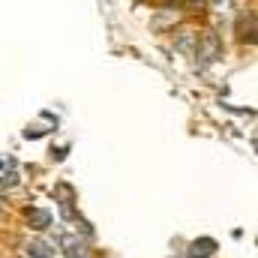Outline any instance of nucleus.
<instances>
[{
	"label": "nucleus",
	"instance_id": "20e7f679",
	"mask_svg": "<svg viewBox=\"0 0 258 258\" xmlns=\"http://www.w3.org/2000/svg\"><path fill=\"white\" fill-rule=\"evenodd\" d=\"M177 48H180V51H192V48H198V36H195L192 30H180V36H177Z\"/></svg>",
	"mask_w": 258,
	"mask_h": 258
},
{
	"label": "nucleus",
	"instance_id": "7ed1b4c3",
	"mask_svg": "<svg viewBox=\"0 0 258 258\" xmlns=\"http://www.w3.org/2000/svg\"><path fill=\"white\" fill-rule=\"evenodd\" d=\"M213 252H216V240H210V237L192 240V246H189V258H207Z\"/></svg>",
	"mask_w": 258,
	"mask_h": 258
},
{
	"label": "nucleus",
	"instance_id": "423d86ee",
	"mask_svg": "<svg viewBox=\"0 0 258 258\" xmlns=\"http://www.w3.org/2000/svg\"><path fill=\"white\" fill-rule=\"evenodd\" d=\"M39 135H45V129L33 126V129H24V138H39Z\"/></svg>",
	"mask_w": 258,
	"mask_h": 258
},
{
	"label": "nucleus",
	"instance_id": "39448f33",
	"mask_svg": "<svg viewBox=\"0 0 258 258\" xmlns=\"http://www.w3.org/2000/svg\"><path fill=\"white\" fill-rule=\"evenodd\" d=\"M27 252H30L33 258H51V255H54L45 243H30V246H27Z\"/></svg>",
	"mask_w": 258,
	"mask_h": 258
},
{
	"label": "nucleus",
	"instance_id": "f03ea898",
	"mask_svg": "<svg viewBox=\"0 0 258 258\" xmlns=\"http://www.w3.org/2000/svg\"><path fill=\"white\" fill-rule=\"evenodd\" d=\"M27 222H30V228L45 231V228L51 225V213H48V210H42V207H30V210H27Z\"/></svg>",
	"mask_w": 258,
	"mask_h": 258
},
{
	"label": "nucleus",
	"instance_id": "f257e3e1",
	"mask_svg": "<svg viewBox=\"0 0 258 258\" xmlns=\"http://www.w3.org/2000/svg\"><path fill=\"white\" fill-rule=\"evenodd\" d=\"M201 45V57L210 63V60H216L219 54H222V45H219V39H216V33H204V39L198 42Z\"/></svg>",
	"mask_w": 258,
	"mask_h": 258
},
{
	"label": "nucleus",
	"instance_id": "0eeeda50",
	"mask_svg": "<svg viewBox=\"0 0 258 258\" xmlns=\"http://www.w3.org/2000/svg\"><path fill=\"white\" fill-rule=\"evenodd\" d=\"M18 183V177L15 174H6V177H0V186H15Z\"/></svg>",
	"mask_w": 258,
	"mask_h": 258
}]
</instances>
